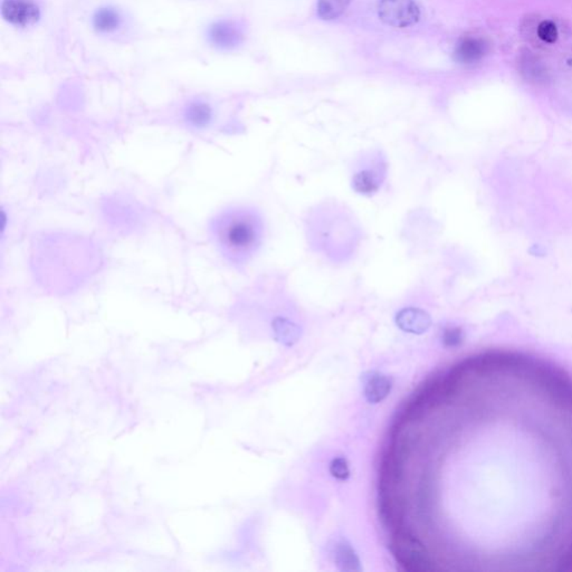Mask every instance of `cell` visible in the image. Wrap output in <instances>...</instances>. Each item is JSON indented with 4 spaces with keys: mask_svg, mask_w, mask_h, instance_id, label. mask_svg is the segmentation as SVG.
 Masks as SVG:
<instances>
[{
    "mask_svg": "<svg viewBox=\"0 0 572 572\" xmlns=\"http://www.w3.org/2000/svg\"><path fill=\"white\" fill-rule=\"evenodd\" d=\"M437 571L572 572V369L491 347L439 375Z\"/></svg>",
    "mask_w": 572,
    "mask_h": 572,
    "instance_id": "6da1fadb",
    "label": "cell"
},
{
    "mask_svg": "<svg viewBox=\"0 0 572 572\" xmlns=\"http://www.w3.org/2000/svg\"><path fill=\"white\" fill-rule=\"evenodd\" d=\"M208 236L226 263L235 269H243L263 246L265 223L255 208L230 206L211 219Z\"/></svg>",
    "mask_w": 572,
    "mask_h": 572,
    "instance_id": "7a4b0ae2",
    "label": "cell"
},
{
    "mask_svg": "<svg viewBox=\"0 0 572 572\" xmlns=\"http://www.w3.org/2000/svg\"><path fill=\"white\" fill-rule=\"evenodd\" d=\"M333 213L334 211L330 213L331 219L324 218L322 213V219L315 224V227L310 228V239L313 241L317 250H323L329 257L338 259L339 257L350 256L356 247L358 236L356 227L351 217L345 215L343 209H337L336 218Z\"/></svg>",
    "mask_w": 572,
    "mask_h": 572,
    "instance_id": "3957f363",
    "label": "cell"
},
{
    "mask_svg": "<svg viewBox=\"0 0 572 572\" xmlns=\"http://www.w3.org/2000/svg\"><path fill=\"white\" fill-rule=\"evenodd\" d=\"M390 551L397 564L409 572L436 571L435 561L421 539L410 527H405L391 532Z\"/></svg>",
    "mask_w": 572,
    "mask_h": 572,
    "instance_id": "277c9868",
    "label": "cell"
},
{
    "mask_svg": "<svg viewBox=\"0 0 572 572\" xmlns=\"http://www.w3.org/2000/svg\"><path fill=\"white\" fill-rule=\"evenodd\" d=\"M387 170L386 159L379 152L363 158L352 174V188L362 196L378 194L387 178Z\"/></svg>",
    "mask_w": 572,
    "mask_h": 572,
    "instance_id": "5b68a950",
    "label": "cell"
},
{
    "mask_svg": "<svg viewBox=\"0 0 572 572\" xmlns=\"http://www.w3.org/2000/svg\"><path fill=\"white\" fill-rule=\"evenodd\" d=\"M378 16L395 29H407L419 22L421 9L415 0H379Z\"/></svg>",
    "mask_w": 572,
    "mask_h": 572,
    "instance_id": "8992f818",
    "label": "cell"
},
{
    "mask_svg": "<svg viewBox=\"0 0 572 572\" xmlns=\"http://www.w3.org/2000/svg\"><path fill=\"white\" fill-rule=\"evenodd\" d=\"M1 16L9 25L26 29L40 20V8L35 0H3Z\"/></svg>",
    "mask_w": 572,
    "mask_h": 572,
    "instance_id": "52a82bcc",
    "label": "cell"
},
{
    "mask_svg": "<svg viewBox=\"0 0 572 572\" xmlns=\"http://www.w3.org/2000/svg\"><path fill=\"white\" fill-rule=\"evenodd\" d=\"M207 38L211 45L220 50H232L243 42L244 34L241 26L233 20H217L207 29Z\"/></svg>",
    "mask_w": 572,
    "mask_h": 572,
    "instance_id": "ba28073f",
    "label": "cell"
},
{
    "mask_svg": "<svg viewBox=\"0 0 572 572\" xmlns=\"http://www.w3.org/2000/svg\"><path fill=\"white\" fill-rule=\"evenodd\" d=\"M488 52V44L481 37L467 36L455 48V59L460 64L471 65L480 62Z\"/></svg>",
    "mask_w": 572,
    "mask_h": 572,
    "instance_id": "9c48e42d",
    "label": "cell"
},
{
    "mask_svg": "<svg viewBox=\"0 0 572 572\" xmlns=\"http://www.w3.org/2000/svg\"><path fill=\"white\" fill-rule=\"evenodd\" d=\"M93 27L101 34H111L118 31L122 24L120 13L112 7L98 8L92 18Z\"/></svg>",
    "mask_w": 572,
    "mask_h": 572,
    "instance_id": "30bf717a",
    "label": "cell"
},
{
    "mask_svg": "<svg viewBox=\"0 0 572 572\" xmlns=\"http://www.w3.org/2000/svg\"><path fill=\"white\" fill-rule=\"evenodd\" d=\"M397 323L405 331L421 333L429 326V317L426 313L419 310L408 309L400 312L397 317Z\"/></svg>",
    "mask_w": 572,
    "mask_h": 572,
    "instance_id": "8fae6325",
    "label": "cell"
},
{
    "mask_svg": "<svg viewBox=\"0 0 572 572\" xmlns=\"http://www.w3.org/2000/svg\"><path fill=\"white\" fill-rule=\"evenodd\" d=\"M391 389L389 378L379 373H372L366 382L365 393L368 400L373 404L380 402L387 397Z\"/></svg>",
    "mask_w": 572,
    "mask_h": 572,
    "instance_id": "7c38bea8",
    "label": "cell"
},
{
    "mask_svg": "<svg viewBox=\"0 0 572 572\" xmlns=\"http://www.w3.org/2000/svg\"><path fill=\"white\" fill-rule=\"evenodd\" d=\"M185 118L189 124L196 128H202L211 123L213 110L206 102L196 101L189 104L186 109Z\"/></svg>",
    "mask_w": 572,
    "mask_h": 572,
    "instance_id": "4fadbf2b",
    "label": "cell"
},
{
    "mask_svg": "<svg viewBox=\"0 0 572 572\" xmlns=\"http://www.w3.org/2000/svg\"><path fill=\"white\" fill-rule=\"evenodd\" d=\"M350 3L351 0H319L317 14L324 20H337L348 8Z\"/></svg>",
    "mask_w": 572,
    "mask_h": 572,
    "instance_id": "5bb4252c",
    "label": "cell"
},
{
    "mask_svg": "<svg viewBox=\"0 0 572 572\" xmlns=\"http://www.w3.org/2000/svg\"><path fill=\"white\" fill-rule=\"evenodd\" d=\"M338 564L343 570L359 569V561L354 550L347 543H340L337 550Z\"/></svg>",
    "mask_w": 572,
    "mask_h": 572,
    "instance_id": "9a60e30c",
    "label": "cell"
},
{
    "mask_svg": "<svg viewBox=\"0 0 572 572\" xmlns=\"http://www.w3.org/2000/svg\"><path fill=\"white\" fill-rule=\"evenodd\" d=\"M538 36L540 40L548 44L557 42L559 36L558 27L551 20H543L538 26Z\"/></svg>",
    "mask_w": 572,
    "mask_h": 572,
    "instance_id": "2e32d148",
    "label": "cell"
},
{
    "mask_svg": "<svg viewBox=\"0 0 572 572\" xmlns=\"http://www.w3.org/2000/svg\"><path fill=\"white\" fill-rule=\"evenodd\" d=\"M330 472L338 480H347L349 474H350L347 460L341 458L332 460L331 465H330Z\"/></svg>",
    "mask_w": 572,
    "mask_h": 572,
    "instance_id": "e0dca14e",
    "label": "cell"
},
{
    "mask_svg": "<svg viewBox=\"0 0 572 572\" xmlns=\"http://www.w3.org/2000/svg\"><path fill=\"white\" fill-rule=\"evenodd\" d=\"M458 333L456 330H449L445 333L444 336V341L447 343V345H453L456 343V341L458 340Z\"/></svg>",
    "mask_w": 572,
    "mask_h": 572,
    "instance_id": "ac0fdd59",
    "label": "cell"
}]
</instances>
